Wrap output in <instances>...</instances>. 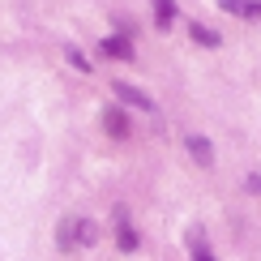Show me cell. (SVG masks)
Here are the masks:
<instances>
[{
	"label": "cell",
	"instance_id": "11",
	"mask_svg": "<svg viewBox=\"0 0 261 261\" xmlns=\"http://www.w3.org/2000/svg\"><path fill=\"white\" fill-rule=\"evenodd\" d=\"M64 56H69V64H73L77 73H90V60H86V56H82L77 47H64Z\"/></svg>",
	"mask_w": 261,
	"mask_h": 261
},
{
	"label": "cell",
	"instance_id": "3",
	"mask_svg": "<svg viewBox=\"0 0 261 261\" xmlns=\"http://www.w3.org/2000/svg\"><path fill=\"white\" fill-rule=\"evenodd\" d=\"M103 128H107V137H116V141H124L128 133H133V124H128L124 107H107V112H103Z\"/></svg>",
	"mask_w": 261,
	"mask_h": 261
},
{
	"label": "cell",
	"instance_id": "5",
	"mask_svg": "<svg viewBox=\"0 0 261 261\" xmlns=\"http://www.w3.org/2000/svg\"><path fill=\"white\" fill-rule=\"evenodd\" d=\"M116 223H120V227H116V244H120V253H137V231H133V223H128V214H124V205H120V210H116Z\"/></svg>",
	"mask_w": 261,
	"mask_h": 261
},
{
	"label": "cell",
	"instance_id": "1",
	"mask_svg": "<svg viewBox=\"0 0 261 261\" xmlns=\"http://www.w3.org/2000/svg\"><path fill=\"white\" fill-rule=\"evenodd\" d=\"M112 90H116V99H120L124 107H137V112H146V116H154V112H159V103L150 99L146 90H137V86H128V82H116Z\"/></svg>",
	"mask_w": 261,
	"mask_h": 261
},
{
	"label": "cell",
	"instance_id": "6",
	"mask_svg": "<svg viewBox=\"0 0 261 261\" xmlns=\"http://www.w3.org/2000/svg\"><path fill=\"white\" fill-rule=\"evenodd\" d=\"M219 9L231 13V17H244V21H257L261 17V0H219Z\"/></svg>",
	"mask_w": 261,
	"mask_h": 261
},
{
	"label": "cell",
	"instance_id": "2",
	"mask_svg": "<svg viewBox=\"0 0 261 261\" xmlns=\"http://www.w3.org/2000/svg\"><path fill=\"white\" fill-rule=\"evenodd\" d=\"M184 150H189V159L197 163V167H205V171L214 167V146H210V137H201V133H189V137H184Z\"/></svg>",
	"mask_w": 261,
	"mask_h": 261
},
{
	"label": "cell",
	"instance_id": "10",
	"mask_svg": "<svg viewBox=\"0 0 261 261\" xmlns=\"http://www.w3.org/2000/svg\"><path fill=\"white\" fill-rule=\"evenodd\" d=\"M154 21H159V30H167L176 21V5L171 0H154Z\"/></svg>",
	"mask_w": 261,
	"mask_h": 261
},
{
	"label": "cell",
	"instance_id": "4",
	"mask_svg": "<svg viewBox=\"0 0 261 261\" xmlns=\"http://www.w3.org/2000/svg\"><path fill=\"white\" fill-rule=\"evenodd\" d=\"M69 240H73V248H90L99 240V227L90 219H69Z\"/></svg>",
	"mask_w": 261,
	"mask_h": 261
},
{
	"label": "cell",
	"instance_id": "9",
	"mask_svg": "<svg viewBox=\"0 0 261 261\" xmlns=\"http://www.w3.org/2000/svg\"><path fill=\"white\" fill-rule=\"evenodd\" d=\"M189 39L201 43V47H219V43H223V35H219V30H210L205 21H193V26H189Z\"/></svg>",
	"mask_w": 261,
	"mask_h": 261
},
{
	"label": "cell",
	"instance_id": "12",
	"mask_svg": "<svg viewBox=\"0 0 261 261\" xmlns=\"http://www.w3.org/2000/svg\"><path fill=\"white\" fill-rule=\"evenodd\" d=\"M244 189H248V193H261V171H248V180H244Z\"/></svg>",
	"mask_w": 261,
	"mask_h": 261
},
{
	"label": "cell",
	"instance_id": "7",
	"mask_svg": "<svg viewBox=\"0 0 261 261\" xmlns=\"http://www.w3.org/2000/svg\"><path fill=\"white\" fill-rule=\"evenodd\" d=\"M103 56H112V60H133V43H128L124 35H107V39H103Z\"/></svg>",
	"mask_w": 261,
	"mask_h": 261
},
{
	"label": "cell",
	"instance_id": "8",
	"mask_svg": "<svg viewBox=\"0 0 261 261\" xmlns=\"http://www.w3.org/2000/svg\"><path fill=\"white\" fill-rule=\"evenodd\" d=\"M189 257H193V261H214V253H210V244H205V231H201V227H193V231H189Z\"/></svg>",
	"mask_w": 261,
	"mask_h": 261
}]
</instances>
